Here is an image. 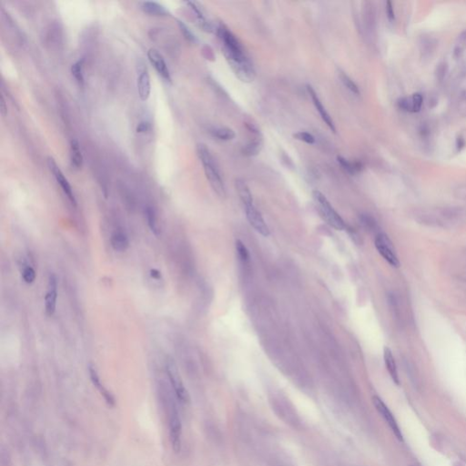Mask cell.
Here are the masks:
<instances>
[{
    "label": "cell",
    "instance_id": "obj_22",
    "mask_svg": "<svg viewBox=\"0 0 466 466\" xmlns=\"http://www.w3.org/2000/svg\"><path fill=\"white\" fill-rule=\"evenodd\" d=\"M145 215H146L147 223L149 230L155 236L159 237L160 235V227L158 222V218H157L155 210L152 207H147L145 210Z\"/></svg>",
    "mask_w": 466,
    "mask_h": 466
},
{
    "label": "cell",
    "instance_id": "obj_27",
    "mask_svg": "<svg viewBox=\"0 0 466 466\" xmlns=\"http://www.w3.org/2000/svg\"><path fill=\"white\" fill-rule=\"evenodd\" d=\"M235 247H236V252H237L239 260L244 264L248 263L250 261V254L244 243L241 240H236Z\"/></svg>",
    "mask_w": 466,
    "mask_h": 466
},
{
    "label": "cell",
    "instance_id": "obj_16",
    "mask_svg": "<svg viewBox=\"0 0 466 466\" xmlns=\"http://www.w3.org/2000/svg\"><path fill=\"white\" fill-rule=\"evenodd\" d=\"M187 4L193 10L194 13L196 14V17H197V19H198L199 27H200L203 31L208 32V33L213 32L214 27L213 26H212V24L205 18L204 14L202 12V9L199 7L198 3H196V2H187Z\"/></svg>",
    "mask_w": 466,
    "mask_h": 466
},
{
    "label": "cell",
    "instance_id": "obj_1",
    "mask_svg": "<svg viewBox=\"0 0 466 466\" xmlns=\"http://www.w3.org/2000/svg\"><path fill=\"white\" fill-rule=\"evenodd\" d=\"M222 52L235 76L240 81L244 83H251L255 80V68L242 46L232 48L222 47Z\"/></svg>",
    "mask_w": 466,
    "mask_h": 466
},
{
    "label": "cell",
    "instance_id": "obj_24",
    "mask_svg": "<svg viewBox=\"0 0 466 466\" xmlns=\"http://www.w3.org/2000/svg\"><path fill=\"white\" fill-rule=\"evenodd\" d=\"M211 133L214 138L220 140H232L235 137V132L229 127H215Z\"/></svg>",
    "mask_w": 466,
    "mask_h": 466
},
{
    "label": "cell",
    "instance_id": "obj_28",
    "mask_svg": "<svg viewBox=\"0 0 466 466\" xmlns=\"http://www.w3.org/2000/svg\"><path fill=\"white\" fill-rule=\"evenodd\" d=\"M36 277H37V274H36V272L34 270L32 267L27 266L25 267L22 271V279L23 280L27 283V284H31L33 283L35 280H36Z\"/></svg>",
    "mask_w": 466,
    "mask_h": 466
},
{
    "label": "cell",
    "instance_id": "obj_5",
    "mask_svg": "<svg viewBox=\"0 0 466 466\" xmlns=\"http://www.w3.org/2000/svg\"><path fill=\"white\" fill-rule=\"evenodd\" d=\"M165 369H166L167 376L169 378V384L177 400L183 404L189 403L191 401L190 394L183 383V381L181 379L178 366L172 358L170 357L167 358Z\"/></svg>",
    "mask_w": 466,
    "mask_h": 466
},
{
    "label": "cell",
    "instance_id": "obj_23",
    "mask_svg": "<svg viewBox=\"0 0 466 466\" xmlns=\"http://www.w3.org/2000/svg\"><path fill=\"white\" fill-rule=\"evenodd\" d=\"M263 147V141L260 138H256L249 142L242 148V154L246 157H254L260 153Z\"/></svg>",
    "mask_w": 466,
    "mask_h": 466
},
{
    "label": "cell",
    "instance_id": "obj_38",
    "mask_svg": "<svg viewBox=\"0 0 466 466\" xmlns=\"http://www.w3.org/2000/svg\"></svg>",
    "mask_w": 466,
    "mask_h": 466
},
{
    "label": "cell",
    "instance_id": "obj_25",
    "mask_svg": "<svg viewBox=\"0 0 466 466\" xmlns=\"http://www.w3.org/2000/svg\"><path fill=\"white\" fill-rule=\"evenodd\" d=\"M83 66L84 60H80L74 63L71 67V73L73 75L75 80L79 82L80 85L84 84V75H83Z\"/></svg>",
    "mask_w": 466,
    "mask_h": 466
},
{
    "label": "cell",
    "instance_id": "obj_21",
    "mask_svg": "<svg viewBox=\"0 0 466 466\" xmlns=\"http://www.w3.org/2000/svg\"><path fill=\"white\" fill-rule=\"evenodd\" d=\"M337 160L340 163V166L342 167V169L344 170H346L348 173L352 174V175L359 173L360 171H361L363 169V164H362L361 161H359V160L350 161V160H347L341 156H338Z\"/></svg>",
    "mask_w": 466,
    "mask_h": 466
},
{
    "label": "cell",
    "instance_id": "obj_26",
    "mask_svg": "<svg viewBox=\"0 0 466 466\" xmlns=\"http://www.w3.org/2000/svg\"><path fill=\"white\" fill-rule=\"evenodd\" d=\"M339 78H340V81L342 82V84L344 85V87H346L347 89H349L352 93L359 95V87L348 75H346L344 72H342V71H340Z\"/></svg>",
    "mask_w": 466,
    "mask_h": 466
},
{
    "label": "cell",
    "instance_id": "obj_9",
    "mask_svg": "<svg viewBox=\"0 0 466 466\" xmlns=\"http://www.w3.org/2000/svg\"><path fill=\"white\" fill-rule=\"evenodd\" d=\"M247 220L253 229L262 235L263 237H268L270 235V229L266 224V221L263 219L260 212L256 209V207L253 205L245 207Z\"/></svg>",
    "mask_w": 466,
    "mask_h": 466
},
{
    "label": "cell",
    "instance_id": "obj_8",
    "mask_svg": "<svg viewBox=\"0 0 466 466\" xmlns=\"http://www.w3.org/2000/svg\"><path fill=\"white\" fill-rule=\"evenodd\" d=\"M47 165H48V168H49L50 171L53 174L55 179L57 180V182L60 184L61 190L63 191V192L65 193V195L67 196L68 200L71 202V204H72L73 206H77V200H76V197H75L72 187L70 185V183L68 182L67 178L64 176L63 172L61 171L60 167L58 166L57 162L55 161L53 158L49 157V158L47 159Z\"/></svg>",
    "mask_w": 466,
    "mask_h": 466
},
{
    "label": "cell",
    "instance_id": "obj_4",
    "mask_svg": "<svg viewBox=\"0 0 466 466\" xmlns=\"http://www.w3.org/2000/svg\"><path fill=\"white\" fill-rule=\"evenodd\" d=\"M313 200L319 210L321 217L327 223L337 231H343L347 229L346 223L327 200L326 197L319 191H314L313 193Z\"/></svg>",
    "mask_w": 466,
    "mask_h": 466
},
{
    "label": "cell",
    "instance_id": "obj_18",
    "mask_svg": "<svg viewBox=\"0 0 466 466\" xmlns=\"http://www.w3.org/2000/svg\"><path fill=\"white\" fill-rule=\"evenodd\" d=\"M141 9L146 14L154 17H166L169 15V10L166 7L160 5L157 2L152 1H145L140 4Z\"/></svg>",
    "mask_w": 466,
    "mask_h": 466
},
{
    "label": "cell",
    "instance_id": "obj_36",
    "mask_svg": "<svg viewBox=\"0 0 466 466\" xmlns=\"http://www.w3.org/2000/svg\"><path fill=\"white\" fill-rule=\"evenodd\" d=\"M245 125H246L247 128H248L251 132L255 134H260V131H259L258 127H257V126H256L255 124H253V123H246Z\"/></svg>",
    "mask_w": 466,
    "mask_h": 466
},
{
    "label": "cell",
    "instance_id": "obj_10",
    "mask_svg": "<svg viewBox=\"0 0 466 466\" xmlns=\"http://www.w3.org/2000/svg\"><path fill=\"white\" fill-rule=\"evenodd\" d=\"M58 300V279L55 274H50L47 281L45 294V311L47 316H52L57 309Z\"/></svg>",
    "mask_w": 466,
    "mask_h": 466
},
{
    "label": "cell",
    "instance_id": "obj_17",
    "mask_svg": "<svg viewBox=\"0 0 466 466\" xmlns=\"http://www.w3.org/2000/svg\"><path fill=\"white\" fill-rule=\"evenodd\" d=\"M110 244H111V247L113 248L114 251L119 252V253H124L128 249L129 240H128L126 233L118 231V232H115L111 235Z\"/></svg>",
    "mask_w": 466,
    "mask_h": 466
},
{
    "label": "cell",
    "instance_id": "obj_20",
    "mask_svg": "<svg viewBox=\"0 0 466 466\" xmlns=\"http://www.w3.org/2000/svg\"><path fill=\"white\" fill-rule=\"evenodd\" d=\"M70 163L75 169H80L83 166V156L80 150V143L77 140L70 142Z\"/></svg>",
    "mask_w": 466,
    "mask_h": 466
},
{
    "label": "cell",
    "instance_id": "obj_37",
    "mask_svg": "<svg viewBox=\"0 0 466 466\" xmlns=\"http://www.w3.org/2000/svg\"><path fill=\"white\" fill-rule=\"evenodd\" d=\"M150 275H151V277H152L153 279H160V278H161V274H160V272H159L158 270H156V269H152V270L150 271Z\"/></svg>",
    "mask_w": 466,
    "mask_h": 466
},
{
    "label": "cell",
    "instance_id": "obj_3",
    "mask_svg": "<svg viewBox=\"0 0 466 466\" xmlns=\"http://www.w3.org/2000/svg\"><path fill=\"white\" fill-rule=\"evenodd\" d=\"M163 402H164L165 410L168 415L170 445L174 452L179 453L181 449V437H182V424H181L180 413L169 393L165 394Z\"/></svg>",
    "mask_w": 466,
    "mask_h": 466
},
{
    "label": "cell",
    "instance_id": "obj_7",
    "mask_svg": "<svg viewBox=\"0 0 466 466\" xmlns=\"http://www.w3.org/2000/svg\"><path fill=\"white\" fill-rule=\"evenodd\" d=\"M373 403L377 412L381 414V416L383 418V420L386 422L388 426L392 430L393 434L395 437L399 440L400 442L403 441V435L402 433V430L399 426L398 422L395 419L392 411L388 408L384 402L378 396H373Z\"/></svg>",
    "mask_w": 466,
    "mask_h": 466
},
{
    "label": "cell",
    "instance_id": "obj_29",
    "mask_svg": "<svg viewBox=\"0 0 466 466\" xmlns=\"http://www.w3.org/2000/svg\"><path fill=\"white\" fill-rule=\"evenodd\" d=\"M178 25H179V27H180L181 33L183 34L184 38H185L188 41L192 42V43H195V42L197 41V39H196L195 35L191 31V29L187 27L186 25H185L182 21L178 20Z\"/></svg>",
    "mask_w": 466,
    "mask_h": 466
},
{
    "label": "cell",
    "instance_id": "obj_2",
    "mask_svg": "<svg viewBox=\"0 0 466 466\" xmlns=\"http://www.w3.org/2000/svg\"><path fill=\"white\" fill-rule=\"evenodd\" d=\"M197 154L203 166L207 180L216 194L220 198H225L226 189L222 180L219 167L214 160L212 154L204 144L197 146Z\"/></svg>",
    "mask_w": 466,
    "mask_h": 466
},
{
    "label": "cell",
    "instance_id": "obj_35",
    "mask_svg": "<svg viewBox=\"0 0 466 466\" xmlns=\"http://www.w3.org/2000/svg\"><path fill=\"white\" fill-rule=\"evenodd\" d=\"M386 13L389 20L391 21L394 20V10H393V4L391 1H387Z\"/></svg>",
    "mask_w": 466,
    "mask_h": 466
},
{
    "label": "cell",
    "instance_id": "obj_19",
    "mask_svg": "<svg viewBox=\"0 0 466 466\" xmlns=\"http://www.w3.org/2000/svg\"><path fill=\"white\" fill-rule=\"evenodd\" d=\"M235 187L238 195L244 207L253 205V199L252 192L246 184V182L241 179H237L235 181Z\"/></svg>",
    "mask_w": 466,
    "mask_h": 466
},
{
    "label": "cell",
    "instance_id": "obj_30",
    "mask_svg": "<svg viewBox=\"0 0 466 466\" xmlns=\"http://www.w3.org/2000/svg\"><path fill=\"white\" fill-rule=\"evenodd\" d=\"M293 138L296 140H300L302 142H305L307 144H314L315 143V138L313 137L311 133H308L305 131H299L297 133L293 134Z\"/></svg>",
    "mask_w": 466,
    "mask_h": 466
},
{
    "label": "cell",
    "instance_id": "obj_11",
    "mask_svg": "<svg viewBox=\"0 0 466 466\" xmlns=\"http://www.w3.org/2000/svg\"><path fill=\"white\" fill-rule=\"evenodd\" d=\"M88 373H89V378H90L92 384L100 392V395L103 397V399L105 400L107 405L114 406L115 402H116L115 397H114V395L111 393V392L108 391L105 385L102 383L96 367L92 364H90L88 366Z\"/></svg>",
    "mask_w": 466,
    "mask_h": 466
},
{
    "label": "cell",
    "instance_id": "obj_13",
    "mask_svg": "<svg viewBox=\"0 0 466 466\" xmlns=\"http://www.w3.org/2000/svg\"><path fill=\"white\" fill-rule=\"evenodd\" d=\"M148 59L151 65L155 67L157 72L160 74V76L166 80L170 82L171 81V77H170V72L168 67L166 61L161 56V54L155 48H149L148 51Z\"/></svg>",
    "mask_w": 466,
    "mask_h": 466
},
{
    "label": "cell",
    "instance_id": "obj_34",
    "mask_svg": "<svg viewBox=\"0 0 466 466\" xmlns=\"http://www.w3.org/2000/svg\"><path fill=\"white\" fill-rule=\"evenodd\" d=\"M0 111L2 117H6L7 114V106L6 104V100L4 99V96L1 95L0 97Z\"/></svg>",
    "mask_w": 466,
    "mask_h": 466
},
{
    "label": "cell",
    "instance_id": "obj_6",
    "mask_svg": "<svg viewBox=\"0 0 466 466\" xmlns=\"http://www.w3.org/2000/svg\"><path fill=\"white\" fill-rule=\"evenodd\" d=\"M374 243L381 256L386 260L391 266L394 268H398L400 266V261L394 251L393 243L387 235L384 233L377 234Z\"/></svg>",
    "mask_w": 466,
    "mask_h": 466
},
{
    "label": "cell",
    "instance_id": "obj_15",
    "mask_svg": "<svg viewBox=\"0 0 466 466\" xmlns=\"http://www.w3.org/2000/svg\"><path fill=\"white\" fill-rule=\"evenodd\" d=\"M383 358H384V362H385L387 371H388V373L390 374L391 378L393 380V382H394L396 385H399V374H398V370H397V366H396V362H395V360H394V357H393L392 351H391L388 347L384 348V351H383Z\"/></svg>",
    "mask_w": 466,
    "mask_h": 466
},
{
    "label": "cell",
    "instance_id": "obj_14",
    "mask_svg": "<svg viewBox=\"0 0 466 466\" xmlns=\"http://www.w3.org/2000/svg\"><path fill=\"white\" fill-rule=\"evenodd\" d=\"M307 89H308V92H309L311 98H312V100H313V104H314V106L316 107L317 111L320 114L321 119L326 123V125L329 127V128H330L333 132H335V131H336V128H335V125H334L333 119H332V117L329 115V113L327 112L325 107H323V105H322V103H321V101H320V98L318 97L316 91H315L314 88H313L312 86H310V85L307 86Z\"/></svg>",
    "mask_w": 466,
    "mask_h": 466
},
{
    "label": "cell",
    "instance_id": "obj_12",
    "mask_svg": "<svg viewBox=\"0 0 466 466\" xmlns=\"http://www.w3.org/2000/svg\"><path fill=\"white\" fill-rule=\"evenodd\" d=\"M138 93L140 100L146 101L149 98L151 86H150V77L147 68L143 64L139 65L138 67Z\"/></svg>",
    "mask_w": 466,
    "mask_h": 466
},
{
    "label": "cell",
    "instance_id": "obj_32",
    "mask_svg": "<svg viewBox=\"0 0 466 466\" xmlns=\"http://www.w3.org/2000/svg\"><path fill=\"white\" fill-rule=\"evenodd\" d=\"M398 105L401 108L404 109V110H407V111H412L413 112V102H412V99H407V98H403L402 100H399L398 102Z\"/></svg>",
    "mask_w": 466,
    "mask_h": 466
},
{
    "label": "cell",
    "instance_id": "obj_31",
    "mask_svg": "<svg viewBox=\"0 0 466 466\" xmlns=\"http://www.w3.org/2000/svg\"><path fill=\"white\" fill-rule=\"evenodd\" d=\"M411 99H412V102H413V112L419 111L421 107L423 106V97H422V95L419 93L413 94V97Z\"/></svg>",
    "mask_w": 466,
    "mask_h": 466
},
{
    "label": "cell",
    "instance_id": "obj_33",
    "mask_svg": "<svg viewBox=\"0 0 466 466\" xmlns=\"http://www.w3.org/2000/svg\"><path fill=\"white\" fill-rule=\"evenodd\" d=\"M150 128V126L148 122H140V124L137 127V132L138 133H146Z\"/></svg>",
    "mask_w": 466,
    "mask_h": 466
}]
</instances>
